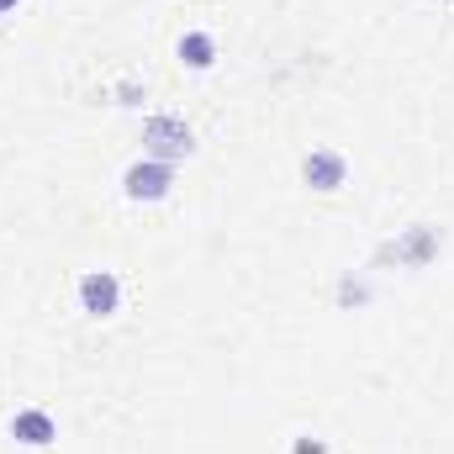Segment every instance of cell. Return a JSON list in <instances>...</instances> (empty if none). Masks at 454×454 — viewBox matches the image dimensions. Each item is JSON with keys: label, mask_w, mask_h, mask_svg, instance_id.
Wrapping results in <instances>:
<instances>
[{"label": "cell", "mask_w": 454, "mask_h": 454, "mask_svg": "<svg viewBox=\"0 0 454 454\" xmlns=\"http://www.w3.org/2000/svg\"><path fill=\"white\" fill-rule=\"evenodd\" d=\"M116 301H121V286H116L112 270H90V275L80 280V307H85L90 317H112Z\"/></svg>", "instance_id": "1"}, {"label": "cell", "mask_w": 454, "mask_h": 454, "mask_svg": "<svg viewBox=\"0 0 454 454\" xmlns=\"http://www.w3.org/2000/svg\"><path fill=\"white\" fill-rule=\"evenodd\" d=\"M143 137H148V148H153L159 159H180V153H191V127L175 121V116H153Z\"/></svg>", "instance_id": "2"}, {"label": "cell", "mask_w": 454, "mask_h": 454, "mask_svg": "<svg viewBox=\"0 0 454 454\" xmlns=\"http://www.w3.org/2000/svg\"><path fill=\"white\" fill-rule=\"evenodd\" d=\"M169 180H175V175H169V164L148 159V164H132L121 185H127V196H132V201H159V196L169 191Z\"/></svg>", "instance_id": "3"}, {"label": "cell", "mask_w": 454, "mask_h": 454, "mask_svg": "<svg viewBox=\"0 0 454 454\" xmlns=\"http://www.w3.org/2000/svg\"><path fill=\"white\" fill-rule=\"evenodd\" d=\"M343 153H333V148H312L307 159H301V175H307V185H317V191H339L343 185Z\"/></svg>", "instance_id": "4"}, {"label": "cell", "mask_w": 454, "mask_h": 454, "mask_svg": "<svg viewBox=\"0 0 454 454\" xmlns=\"http://www.w3.org/2000/svg\"><path fill=\"white\" fill-rule=\"evenodd\" d=\"M11 434H16L21 444H32V450H43V444H53V439H59L53 418H48V412H37V407L16 412V418H11Z\"/></svg>", "instance_id": "5"}, {"label": "cell", "mask_w": 454, "mask_h": 454, "mask_svg": "<svg viewBox=\"0 0 454 454\" xmlns=\"http://www.w3.org/2000/svg\"><path fill=\"white\" fill-rule=\"evenodd\" d=\"M180 59H185L191 69H212V59H217V43H212L207 32H185V37H180Z\"/></svg>", "instance_id": "6"}, {"label": "cell", "mask_w": 454, "mask_h": 454, "mask_svg": "<svg viewBox=\"0 0 454 454\" xmlns=\"http://www.w3.org/2000/svg\"><path fill=\"white\" fill-rule=\"evenodd\" d=\"M296 454H328V444H317V439H301V444H296Z\"/></svg>", "instance_id": "7"}, {"label": "cell", "mask_w": 454, "mask_h": 454, "mask_svg": "<svg viewBox=\"0 0 454 454\" xmlns=\"http://www.w3.org/2000/svg\"><path fill=\"white\" fill-rule=\"evenodd\" d=\"M11 5H16V0H0V11H11Z\"/></svg>", "instance_id": "8"}]
</instances>
